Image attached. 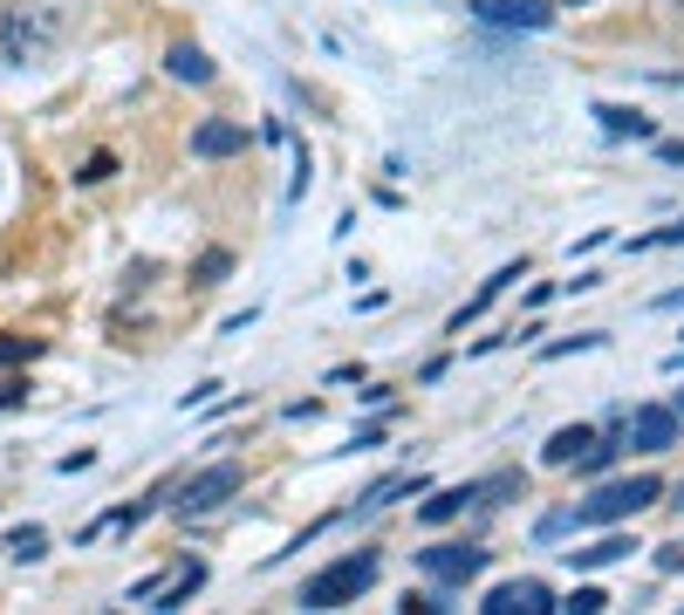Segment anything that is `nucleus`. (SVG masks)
Wrapping results in <instances>:
<instances>
[{
  "label": "nucleus",
  "mask_w": 684,
  "mask_h": 615,
  "mask_svg": "<svg viewBox=\"0 0 684 615\" xmlns=\"http://www.w3.org/2000/svg\"><path fill=\"white\" fill-rule=\"evenodd\" d=\"M657 500H664V479H657V472H630V479L595 485L569 520H575V533H582V526H623V520H636L643 506H657Z\"/></svg>",
  "instance_id": "f257e3e1"
},
{
  "label": "nucleus",
  "mask_w": 684,
  "mask_h": 615,
  "mask_svg": "<svg viewBox=\"0 0 684 615\" xmlns=\"http://www.w3.org/2000/svg\"><path fill=\"white\" fill-rule=\"evenodd\" d=\"M377 554L370 547H356V554H343V561H329L321 574H308L302 582V608H349L356 595H370L377 588Z\"/></svg>",
  "instance_id": "f03ea898"
},
{
  "label": "nucleus",
  "mask_w": 684,
  "mask_h": 615,
  "mask_svg": "<svg viewBox=\"0 0 684 615\" xmlns=\"http://www.w3.org/2000/svg\"><path fill=\"white\" fill-rule=\"evenodd\" d=\"M418 567L431 574L438 588H466L472 574H487V554L466 547V541H438V547H425V554H418Z\"/></svg>",
  "instance_id": "7ed1b4c3"
},
{
  "label": "nucleus",
  "mask_w": 684,
  "mask_h": 615,
  "mask_svg": "<svg viewBox=\"0 0 684 615\" xmlns=\"http://www.w3.org/2000/svg\"><path fill=\"white\" fill-rule=\"evenodd\" d=\"M472 21L520 28V34H548V28H554V0H472Z\"/></svg>",
  "instance_id": "20e7f679"
},
{
  "label": "nucleus",
  "mask_w": 684,
  "mask_h": 615,
  "mask_svg": "<svg viewBox=\"0 0 684 615\" xmlns=\"http://www.w3.org/2000/svg\"><path fill=\"white\" fill-rule=\"evenodd\" d=\"M239 492V465L233 459H220V465H206V472H192L185 485H178V513L192 520V513H213L220 500H233Z\"/></svg>",
  "instance_id": "39448f33"
},
{
  "label": "nucleus",
  "mask_w": 684,
  "mask_h": 615,
  "mask_svg": "<svg viewBox=\"0 0 684 615\" xmlns=\"http://www.w3.org/2000/svg\"><path fill=\"white\" fill-rule=\"evenodd\" d=\"M554 608V588L534 582V574H513V582L487 588V602H479V615H548Z\"/></svg>",
  "instance_id": "423d86ee"
},
{
  "label": "nucleus",
  "mask_w": 684,
  "mask_h": 615,
  "mask_svg": "<svg viewBox=\"0 0 684 615\" xmlns=\"http://www.w3.org/2000/svg\"><path fill=\"white\" fill-rule=\"evenodd\" d=\"M677 438H684V424H677L671 403H636L630 410V444L636 451H651V459H657V451H671Z\"/></svg>",
  "instance_id": "0eeeda50"
},
{
  "label": "nucleus",
  "mask_w": 684,
  "mask_h": 615,
  "mask_svg": "<svg viewBox=\"0 0 684 615\" xmlns=\"http://www.w3.org/2000/svg\"><path fill=\"white\" fill-rule=\"evenodd\" d=\"M192 151L198 157H233V151H247V123H233V116H206L192 131Z\"/></svg>",
  "instance_id": "6e6552de"
},
{
  "label": "nucleus",
  "mask_w": 684,
  "mask_h": 615,
  "mask_svg": "<svg viewBox=\"0 0 684 615\" xmlns=\"http://www.w3.org/2000/svg\"><path fill=\"white\" fill-rule=\"evenodd\" d=\"M595 123L610 137H630V144H651L657 137V116H643V110H630V103H595Z\"/></svg>",
  "instance_id": "1a4fd4ad"
},
{
  "label": "nucleus",
  "mask_w": 684,
  "mask_h": 615,
  "mask_svg": "<svg viewBox=\"0 0 684 615\" xmlns=\"http://www.w3.org/2000/svg\"><path fill=\"white\" fill-rule=\"evenodd\" d=\"M520 274H528V260H507V267H500V274H493L487 287H479V295H472V301H466L459 315H452V336H466V321H479V315H487V308H493V301L507 295V287H513Z\"/></svg>",
  "instance_id": "9d476101"
},
{
  "label": "nucleus",
  "mask_w": 684,
  "mask_h": 615,
  "mask_svg": "<svg viewBox=\"0 0 684 615\" xmlns=\"http://www.w3.org/2000/svg\"><path fill=\"white\" fill-rule=\"evenodd\" d=\"M630 554H636V541H630V533H602V541H589V547H575V554H569V567H575V574H595V567L630 561Z\"/></svg>",
  "instance_id": "9b49d317"
},
{
  "label": "nucleus",
  "mask_w": 684,
  "mask_h": 615,
  "mask_svg": "<svg viewBox=\"0 0 684 615\" xmlns=\"http://www.w3.org/2000/svg\"><path fill=\"white\" fill-rule=\"evenodd\" d=\"M198 588H206V561H192V567H178V574H172V582H157L151 608H157V615H172V608H185Z\"/></svg>",
  "instance_id": "f8f14e48"
},
{
  "label": "nucleus",
  "mask_w": 684,
  "mask_h": 615,
  "mask_svg": "<svg viewBox=\"0 0 684 615\" xmlns=\"http://www.w3.org/2000/svg\"><path fill=\"white\" fill-rule=\"evenodd\" d=\"M165 69H172L178 82H213V55L198 49V41H172V55H165Z\"/></svg>",
  "instance_id": "ddd939ff"
},
{
  "label": "nucleus",
  "mask_w": 684,
  "mask_h": 615,
  "mask_svg": "<svg viewBox=\"0 0 684 615\" xmlns=\"http://www.w3.org/2000/svg\"><path fill=\"white\" fill-rule=\"evenodd\" d=\"M472 500H479V485H446V492H431V500H425V520L446 526V520H459Z\"/></svg>",
  "instance_id": "4468645a"
},
{
  "label": "nucleus",
  "mask_w": 684,
  "mask_h": 615,
  "mask_svg": "<svg viewBox=\"0 0 684 615\" xmlns=\"http://www.w3.org/2000/svg\"><path fill=\"white\" fill-rule=\"evenodd\" d=\"M405 492H425V479H418V472H390V479H377V485H370L356 506H364V513H377V506H390V500H405Z\"/></svg>",
  "instance_id": "2eb2a0df"
},
{
  "label": "nucleus",
  "mask_w": 684,
  "mask_h": 615,
  "mask_svg": "<svg viewBox=\"0 0 684 615\" xmlns=\"http://www.w3.org/2000/svg\"><path fill=\"white\" fill-rule=\"evenodd\" d=\"M610 465H616V431H602V438H589V444L575 451V472H582V479H602Z\"/></svg>",
  "instance_id": "dca6fc26"
},
{
  "label": "nucleus",
  "mask_w": 684,
  "mask_h": 615,
  "mask_svg": "<svg viewBox=\"0 0 684 615\" xmlns=\"http://www.w3.org/2000/svg\"><path fill=\"white\" fill-rule=\"evenodd\" d=\"M589 438H595L589 424H561V431H554V438L541 444V459H548V465H575V451H582Z\"/></svg>",
  "instance_id": "f3484780"
},
{
  "label": "nucleus",
  "mask_w": 684,
  "mask_h": 615,
  "mask_svg": "<svg viewBox=\"0 0 684 615\" xmlns=\"http://www.w3.org/2000/svg\"><path fill=\"white\" fill-rule=\"evenodd\" d=\"M479 500L500 506V500H528V472H493V479H479Z\"/></svg>",
  "instance_id": "a211bd4d"
},
{
  "label": "nucleus",
  "mask_w": 684,
  "mask_h": 615,
  "mask_svg": "<svg viewBox=\"0 0 684 615\" xmlns=\"http://www.w3.org/2000/svg\"><path fill=\"white\" fill-rule=\"evenodd\" d=\"M8 554H14V561H42V554H49V533H42V526H21L14 541H8Z\"/></svg>",
  "instance_id": "6ab92c4d"
},
{
  "label": "nucleus",
  "mask_w": 684,
  "mask_h": 615,
  "mask_svg": "<svg viewBox=\"0 0 684 615\" xmlns=\"http://www.w3.org/2000/svg\"><path fill=\"white\" fill-rule=\"evenodd\" d=\"M589 349H602V328H589V336H569V342H548V349H541V362H561V356H589Z\"/></svg>",
  "instance_id": "aec40b11"
},
{
  "label": "nucleus",
  "mask_w": 684,
  "mask_h": 615,
  "mask_svg": "<svg viewBox=\"0 0 684 615\" xmlns=\"http://www.w3.org/2000/svg\"><path fill=\"white\" fill-rule=\"evenodd\" d=\"M651 246H684V219H671V226H657V233L630 239V254H651Z\"/></svg>",
  "instance_id": "412c9836"
},
{
  "label": "nucleus",
  "mask_w": 684,
  "mask_h": 615,
  "mask_svg": "<svg viewBox=\"0 0 684 615\" xmlns=\"http://www.w3.org/2000/svg\"><path fill=\"white\" fill-rule=\"evenodd\" d=\"M226 274H233V254H226V246H213V254L198 260V287H213V280H226Z\"/></svg>",
  "instance_id": "4be33fe9"
},
{
  "label": "nucleus",
  "mask_w": 684,
  "mask_h": 615,
  "mask_svg": "<svg viewBox=\"0 0 684 615\" xmlns=\"http://www.w3.org/2000/svg\"><path fill=\"white\" fill-rule=\"evenodd\" d=\"M28 356H34L28 336H0V369H14V362H28Z\"/></svg>",
  "instance_id": "5701e85b"
},
{
  "label": "nucleus",
  "mask_w": 684,
  "mask_h": 615,
  "mask_svg": "<svg viewBox=\"0 0 684 615\" xmlns=\"http://www.w3.org/2000/svg\"><path fill=\"white\" fill-rule=\"evenodd\" d=\"M595 608H610V595H602V588H575V595H569V615H595Z\"/></svg>",
  "instance_id": "b1692460"
},
{
  "label": "nucleus",
  "mask_w": 684,
  "mask_h": 615,
  "mask_svg": "<svg viewBox=\"0 0 684 615\" xmlns=\"http://www.w3.org/2000/svg\"><path fill=\"white\" fill-rule=\"evenodd\" d=\"M110 172H116V157H110V151H96V157H90V164H83V172H75V178H83V185H103Z\"/></svg>",
  "instance_id": "393cba45"
},
{
  "label": "nucleus",
  "mask_w": 684,
  "mask_h": 615,
  "mask_svg": "<svg viewBox=\"0 0 684 615\" xmlns=\"http://www.w3.org/2000/svg\"><path fill=\"white\" fill-rule=\"evenodd\" d=\"M370 444H384V424H364V431H356L343 451H370Z\"/></svg>",
  "instance_id": "a878e982"
},
{
  "label": "nucleus",
  "mask_w": 684,
  "mask_h": 615,
  "mask_svg": "<svg viewBox=\"0 0 684 615\" xmlns=\"http://www.w3.org/2000/svg\"><path fill=\"white\" fill-rule=\"evenodd\" d=\"M651 144H657L664 164H684V137H651Z\"/></svg>",
  "instance_id": "bb28decb"
},
{
  "label": "nucleus",
  "mask_w": 684,
  "mask_h": 615,
  "mask_svg": "<svg viewBox=\"0 0 684 615\" xmlns=\"http://www.w3.org/2000/svg\"><path fill=\"white\" fill-rule=\"evenodd\" d=\"M561 287H569V295H589V287H602V274H595V267H582L575 280H561Z\"/></svg>",
  "instance_id": "cd10ccee"
},
{
  "label": "nucleus",
  "mask_w": 684,
  "mask_h": 615,
  "mask_svg": "<svg viewBox=\"0 0 684 615\" xmlns=\"http://www.w3.org/2000/svg\"><path fill=\"white\" fill-rule=\"evenodd\" d=\"M657 567H664V574H677V567H684V547H677V541H671V547H657Z\"/></svg>",
  "instance_id": "c85d7f7f"
},
{
  "label": "nucleus",
  "mask_w": 684,
  "mask_h": 615,
  "mask_svg": "<svg viewBox=\"0 0 684 615\" xmlns=\"http://www.w3.org/2000/svg\"><path fill=\"white\" fill-rule=\"evenodd\" d=\"M14 403H28V383H0V410H14Z\"/></svg>",
  "instance_id": "c756f323"
},
{
  "label": "nucleus",
  "mask_w": 684,
  "mask_h": 615,
  "mask_svg": "<svg viewBox=\"0 0 684 615\" xmlns=\"http://www.w3.org/2000/svg\"><path fill=\"white\" fill-rule=\"evenodd\" d=\"M657 308L671 315V308H684V287H664V295H657Z\"/></svg>",
  "instance_id": "7c9ffc66"
},
{
  "label": "nucleus",
  "mask_w": 684,
  "mask_h": 615,
  "mask_svg": "<svg viewBox=\"0 0 684 615\" xmlns=\"http://www.w3.org/2000/svg\"><path fill=\"white\" fill-rule=\"evenodd\" d=\"M664 369H671V377H684V349H677V356H664Z\"/></svg>",
  "instance_id": "2f4dec72"
},
{
  "label": "nucleus",
  "mask_w": 684,
  "mask_h": 615,
  "mask_svg": "<svg viewBox=\"0 0 684 615\" xmlns=\"http://www.w3.org/2000/svg\"><path fill=\"white\" fill-rule=\"evenodd\" d=\"M671 410H677V424H684V390H677V403H671Z\"/></svg>",
  "instance_id": "473e14b6"
},
{
  "label": "nucleus",
  "mask_w": 684,
  "mask_h": 615,
  "mask_svg": "<svg viewBox=\"0 0 684 615\" xmlns=\"http://www.w3.org/2000/svg\"><path fill=\"white\" fill-rule=\"evenodd\" d=\"M561 8H589V0H561Z\"/></svg>",
  "instance_id": "72a5a7b5"
},
{
  "label": "nucleus",
  "mask_w": 684,
  "mask_h": 615,
  "mask_svg": "<svg viewBox=\"0 0 684 615\" xmlns=\"http://www.w3.org/2000/svg\"><path fill=\"white\" fill-rule=\"evenodd\" d=\"M677 506H684V485H677Z\"/></svg>",
  "instance_id": "f704fd0d"
}]
</instances>
